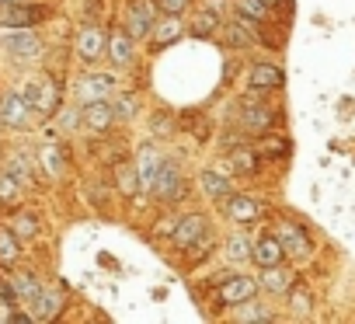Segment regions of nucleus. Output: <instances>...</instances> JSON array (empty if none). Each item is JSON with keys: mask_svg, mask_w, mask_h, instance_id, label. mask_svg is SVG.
Returning a JSON list of instances; mask_svg holds the SVG:
<instances>
[{"mask_svg": "<svg viewBox=\"0 0 355 324\" xmlns=\"http://www.w3.org/2000/svg\"><path fill=\"white\" fill-rule=\"evenodd\" d=\"M258 289H261V282H254L251 275H230V279L220 282V289H216V303H220V310H237L241 303L254 300Z\"/></svg>", "mask_w": 355, "mask_h": 324, "instance_id": "f257e3e1", "label": "nucleus"}, {"mask_svg": "<svg viewBox=\"0 0 355 324\" xmlns=\"http://www.w3.org/2000/svg\"><path fill=\"white\" fill-rule=\"evenodd\" d=\"M150 192H153L157 199H164V203H178V199H185V196H189V185H185V178H182V171H178L174 160L164 157V164H160L157 182H153Z\"/></svg>", "mask_w": 355, "mask_h": 324, "instance_id": "f03ea898", "label": "nucleus"}, {"mask_svg": "<svg viewBox=\"0 0 355 324\" xmlns=\"http://www.w3.org/2000/svg\"><path fill=\"white\" fill-rule=\"evenodd\" d=\"M157 0H132L129 4V11H125V32L136 39V42H143V39H150V32H153V22H157Z\"/></svg>", "mask_w": 355, "mask_h": 324, "instance_id": "7ed1b4c3", "label": "nucleus"}, {"mask_svg": "<svg viewBox=\"0 0 355 324\" xmlns=\"http://www.w3.org/2000/svg\"><path fill=\"white\" fill-rule=\"evenodd\" d=\"M206 234H209V230H206V216H202V213H182V216H178V223H174V230H171V241H174V248L189 251V248L199 244Z\"/></svg>", "mask_w": 355, "mask_h": 324, "instance_id": "20e7f679", "label": "nucleus"}, {"mask_svg": "<svg viewBox=\"0 0 355 324\" xmlns=\"http://www.w3.org/2000/svg\"><path fill=\"white\" fill-rule=\"evenodd\" d=\"M115 87H119V80L112 74H87V77L77 80V98H80V105H87V101H108L115 94Z\"/></svg>", "mask_w": 355, "mask_h": 324, "instance_id": "39448f33", "label": "nucleus"}, {"mask_svg": "<svg viewBox=\"0 0 355 324\" xmlns=\"http://www.w3.org/2000/svg\"><path fill=\"white\" fill-rule=\"evenodd\" d=\"M275 234H279V241H282L286 255H293V258H306V255L313 251L310 234H306L300 223H293V220H282V223L275 227Z\"/></svg>", "mask_w": 355, "mask_h": 324, "instance_id": "423d86ee", "label": "nucleus"}, {"mask_svg": "<svg viewBox=\"0 0 355 324\" xmlns=\"http://www.w3.org/2000/svg\"><path fill=\"white\" fill-rule=\"evenodd\" d=\"M46 11L35 8V4H25V0H18V4H0V25L4 28H32Z\"/></svg>", "mask_w": 355, "mask_h": 324, "instance_id": "0eeeda50", "label": "nucleus"}, {"mask_svg": "<svg viewBox=\"0 0 355 324\" xmlns=\"http://www.w3.org/2000/svg\"><path fill=\"white\" fill-rule=\"evenodd\" d=\"M105 53H108V35H105L98 25H84L80 35H77V56H80L84 63H94V60H101Z\"/></svg>", "mask_w": 355, "mask_h": 324, "instance_id": "6e6552de", "label": "nucleus"}, {"mask_svg": "<svg viewBox=\"0 0 355 324\" xmlns=\"http://www.w3.org/2000/svg\"><path fill=\"white\" fill-rule=\"evenodd\" d=\"M32 105H28V98L21 94V91H11V94H4V101H0V122L4 126H28V119H32Z\"/></svg>", "mask_w": 355, "mask_h": 324, "instance_id": "1a4fd4ad", "label": "nucleus"}, {"mask_svg": "<svg viewBox=\"0 0 355 324\" xmlns=\"http://www.w3.org/2000/svg\"><path fill=\"white\" fill-rule=\"evenodd\" d=\"M4 49L15 56V60H35L42 53V42L32 28H15L8 39H4Z\"/></svg>", "mask_w": 355, "mask_h": 324, "instance_id": "9d476101", "label": "nucleus"}, {"mask_svg": "<svg viewBox=\"0 0 355 324\" xmlns=\"http://www.w3.org/2000/svg\"><path fill=\"white\" fill-rule=\"evenodd\" d=\"M21 94L28 98V105H32L35 112H56V105H60V91H56V84H49V80H28V84L21 87Z\"/></svg>", "mask_w": 355, "mask_h": 324, "instance_id": "9b49d317", "label": "nucleus"}, {"mask_svg": "<svg viewBox=\"0 0 355 324\" xmlns=\"http://www.w3.org/2000/svg\"><path fill=\"white\" fill-rule=\"evenodd\" d=\"M115 119H119V115H115L112 98H108V101H87V105L80 108V122H84L91 133H105Z\"/></svg>", "mask_w": 355, "mask_h": 324, "instance_id": "f8f14e48", "label": "nucleus"}, {"mask_svg": "<svg viewBox=\"0 0 355 324\" xmlns=\"http://www.w3.org/2000/svg\"><path fill=\"white\" fill-rule=\"evenodd\" d=\"M223 213H227L234 223H241V227H248V223L261 220V206H258L251 196H234V192L223 199Z\"/></svg>", "mask_w": 355, "mask_h": 324, "instance_id": "ddd939ff", "label": "nucleus"}, {"mask_svg": "<svg viewBox=\"0 0 355 324\" xmlns=\"http://www.w3.org/2000/svg\"><path fill=\"white\" fill-rule=\"evenodd\" d=\"M254 265L258 268H272V265H282V258H286V248H282V241H279V234H265V237H258L254 241Z\"/></svg>", "mask_w": 355, "mask_h": 324, "instance_id": "4468645a", "label": "nucleus"}, {"mask_svg": "<svg viewBox=\"0 0 355 324\" xmlns=\"http://www.w3.org/2000/svg\"><path fill=\"white\" fill-rule=\"evenodd\" d=\"M185 35V25L178 22V15H164V18H157L153 22V32H150V42L157 46V49H167V46H174L178 39Z\"/></svg>", "mask_w": 355, "mask_h": 324, "instance_id": "2eb2a0df", "label": "nucleus"}, {"mask_svg": "<svg viewBox=\"0 0 355 324\" xmlns=\"http://www.w3.org/2000/svg\"><path fill=\"white\" fill-rule=\"evenodd\" d=\"M237 122H241L248 133H265V129L275 122V112H272V108H261L258 101H244L241 112H237Z\"/></svg>", "mask_w": 355, "mask_h": 324, "instance_id": "dca6fc26", "label": "nucleus"}, {"mask_svg": "<svg viewBox=\"0 0 355 324\" xmlns=\"http://www.w3.org/2000/svg\"><path fill=\"white\" fill-rule=\"evenodd\" d=\"M282 80H286L282 67H272V63H258L248 74V87L251 91H275V87H282Z\"/></svg>", "mask_w": 355, "mask_h": 324, "instance_id": "f3484780", "label": "nucleus"}, {"mask_svg": "<svg viewBox=\"0 0 355 324\" xmlns=\"http://www.w3.org/2000/svg\"><path fill=\"white\" fill-rule=\"evenodd\" d=\"M160 164H164V157H160L153 146H139V153H136V171H139V182H143V189H153Z\"/></svg>", "mask_w": 355, "mask_h": 324, "instance_id": "a211bd4d", "label": "nucleus"}, {"mask_svg": "<svg viewBox=\"0 0 355 324\" xmlns=\"http://www.w3.org/2000/svg\"><path fill=\"white\" fill-rule=\"evenodd\" d=\"M132 46H136V39L129 32H108V60L115 67H129L132 63Z\"/></svg>", "mask_w": 355, "mask_h": 324, "instance_id": "6ab92c4d", "label": "nucleus"}, {"mask_svg": "<svg viewBox=\"0 0 355 324\" xmlns=\"http://www.w3.org/2000/svg\"><path fill=\"white\" fill-rule=\"evenodd\" d=\"M199 189H202L213 203H223V199L230 196V189H234V185H230V178H227V175H220L216 168H206V171L199 175Z\"/></svg>", "mask_w": 355, "mask_h": 324, "instance_id": "aec40b11", "label": "nucleus"}, {"mask_svg": "<svg viewBox=\"0 0 355 324\" xmlns=\"http://www.w3.org/2000/svg\"><path fill=\"white\" fill-rule=\"evenodd\" d=\"M223 35H227L230 49H251V46H254V35H251V28H248V22H244L241 15L223 25Z\"/></svg>", "mask_w": 355, "mask_h": 324, "instance_id": "412c9836", "label": "nucleus"}, {"mask_svg": "<svg viewBox=\"0 0 355 324\" xmlns=\"http://www.w3.org/2000/svg\"><path fill=\"white\" fill-rule=\"evenodd\" d=\"M261 289L265 293H289L293 289V272H286L282 265H272L261 272Z\"/></svg>", "mask_w": 355, "mask_h": 324, "instance_id": "4be33fe9", "label": "nucleus"}, {"mask_svg": "<svg viewBox=\"0 0 355 324\" xmlns=\"http://www.w3.org/2000/svg\"><path fill=\"white\" fill-rule=\"evenodd\" d=\"M60 307H63V296L53 293V289H42L39 300L32 303V317H35V321H49V317L60 314Z\"/></svg>", "mask_w": 355, "mask_h": 324, "instance_id": "5701e85b", "label": "nucleus"}, {"mask_svg": "<svg viewBox=\"0 0 355 324\" xmlns=\"http://www.w3.org/2000/svg\"><path fill=\"white\" fill-rule=\"evenodd\" d=\"M115 189H119L122 196H136V192L143 189L136 164H119V168H115Z\"/></svg>", "mask_w": 355, "mask_h": 324, "instance_id": "b1692460", "label": "nucleus"}, {"mask_svg": "<svg viewBox=\"0 0 355 324\" xmlns=\"http://www.w3.org/2000/svg\"><path fill=\"white\" fill-rule=\"evenodd\" d=\"M11 282H15V293H18V300H21V303H35V300H39V293H42V286H39V279H35L32 272H18Z\"/></svg>", "mask_w": 355, "mask_h": 324, "instance_id": "393cba45", "label": "nucleus"}, {"mask_svg": "<svg viewBox=\"0 0 355 324\" xmlns=\"http://www.w3.org/2000/svg\"><path fill=\"white\" fill-rule=\"evenodd\" d=\"M230 171H237V175H254L258 171V153L254 150H230Z\"/></svg>", "mask_w": 355, "mask_h": 324, "instance_id": "a878e982", "label": "nucleus"}, {"mask_svg": "<svg viewBox=\"0 0 355 324\" xmlns=\"http://www.w3.org/2000/svg\"><path fill=\"white\" fill-rule=\"evenodd\" d=\"M237 15L244 22H251V25H261L265 15H268V4L265 0H237Z\"/></svg>", "mask_w": 355, "mask_h": 324, "instance_id": "bb28decb", "label": "nucleus"}, {"mask_svg": "<svg viewBox=\"0 0 355 324\" xmlns=\"http://www.w3.org/2000/svg\"><path fill=\"white\" fill-rule=\"evenodd\" d=\"M216 28H220V15H216V11H202V15L192 22V35H196V39H209Z\"/></svg>", "mask_w": 355, "mask_h": 324, "instance_id": "cd10ccee", "label": "nucleus"}, {"mask_svg": "<svg viewBox=\"0 0 355 324\" xmlns=\"http://www.w3.org/2000/svg\"><path fill=\"white\" fill-rule=\"evenodd\" d=\"M18 255H21L18 234H15V230H0V262L11 265V262H18Z\"/></svg>", "mask_w": 355, "mask_h": 324, "instance_id": "c85d7f7f", "label": "nucleus"}, {"mask_svg": "<svg viewBox=\"0 0 355 324\" xmlns=\"http://www.w3.org/2000/svg\"><path fill=\"white\" fill-rule=\"evenodd\" d=\"M227 255H230L234 262H244V258H251V255H254V241H251V237H244V234H237V237H230Z\"/></svg>", "mask_w": 355, "mask_h": 324, "instance_id": "c756f323", "label": "nucleus"}, {"mask_svg": "<svg viewBox=\"0 0 355 324\" xmlns=\"http://www.w3.org/2000/svg\"><path fill=\"white\" fill-rule=\"evenodd\" d=\"M289 307H293V317H306L310 314V289H303V286H293L289 289Z\"/></svg>", "mask_w": 355, "mask_h": 324, "instance_id": "7c9ffc66", "label": "nucleus"}, {"mask_svg": "<svg viewBox=\"0 0 355 324\" xmlns=\"http://www.w3.org/2000/svg\"><path fill=\"white\" fill-rule=\"evenodd\" d=\"M237 321H275V310H268V307H254V300H248V303L237 307Z\"/></svg>", "mask_w": 355, "mask_h": 324, "instance_id": "2f4dec72", "label": "nucleus"}, {"mask_svg": "<svg viewBox=\"0 0 355 324\" xmlns=\"http://www.w3.org/2000/svg\"><path fill=\"white\" fill-rule=\"evenodd\" d=\"M18 185H21L18 175H11V171H8V175H0V199H4V203H15L18 192H21Z\"/></svg>", "mask_w": 355, "mask_h": 324, "instance_id": "473e14b6", "label": "nucleus"}, {"mask_svg": "<svg viewBox=\"0 0 355 324\" xmlns=\"http://www.w3.org/2000/svg\"><path fill=\"white\" fill-rule=\"evenodd\" d=\"M15 234H18V237H35V234H39V220H35L32 213H21V216L15 220Z\"/></svg>", "mask_w": 355, "mask_h": 324, "instance_id": "72a5a7b5", "label": "nucleus"}, {"mask_svg": "<svg viewBox=\"0 0 355 324\" xmlns=\"http://www.w3.org/2000/svg\"><path fill=\"white\" fill-rule=\"evenodd\" d=\"M60 160H63V153H60L56 146H46V150H42V164H46V171H49V175H60V171H63Z\"/></svg>", "mask_w": 355, "mask_h": 324, "instance_id": "f704fd0d", "label": "nucleus"}, {"mask_svg": "<svg viewBox=\"0 0 355 324\" xmlns=\"http://www.w3.org/2000/svg\"><path fill=\"white\" fill-rule=\"evenodd\" d=\"M132 112H136V98H132V94H122V98L115 101V115H119V119H132Z\"/></svg>", "mask_w": 355, "mask_h": 324, "instance_id": "c9c22d12", "label": "nucleus"}, {"mask_svg": "<svg viewBox=\"0 0 355 324\" xmlns=\"http://www.w3.org/2000/svg\"><path fill=\"white\" fill-rule=\"evenodd\" d=\"M157 8H160L164 15H182V11L189 8V0H157Z\"/></svg>", "mask_w": 355, "mask_h": 324, "instance_id": "e433bc0d", "label": "nucleus"}, {"mask_svg": "<svg viewBox=\"0 0 355 324\" xmlns=\"http://www.w3.org/2000/svg\"><path fill=\"white\" fill-rule=\"evenodd\" d=\"M11 175H18L21 182L28 178V157H21V153L15 157V164H11Z\"/></svg>", "mask_w": 355, "mask_h": 324, "instance_id": "4c0bfd02", "label": "nucleus"}, {"mask_svg": "<svg viewBox=\"0 0 355 324\" xmlns=\"http://www.w3.org/2000/svg\"><path fill=\"white\" fill-rule=\"evenodd\" d=\"M265 4H268V8H286L289 0H265Z\"/></svg>", "mask_w": 355, "mask_h": 324, "instance_id": "58836bf2", "label": "nucleus"}, {"mask_svg": "<svg viewBox=\"0 0 355 324\" xmlns=\"http://www.w3.org/2000/svg\"><path fill=\"white\" fill-rule=\"evenodd\" d=\"M0 4H18V0H0Z\"/></svg>", "mask_w": 355, "mask_h": 324, "instance_id": "ea45409f", "label": "nucleus"}]
</instances>
